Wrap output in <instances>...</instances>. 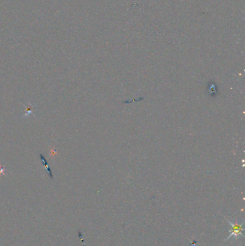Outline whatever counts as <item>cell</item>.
Wrapping results in <instances>:
<instances>
[{
	"mask_svg": "<svg viewBox=\"0 0 245 246\" xmlns=\"http://www.w3.org/2000/svg\"><path fill=\"white\" fill-rule=\"evenodd\" d=\"M228 222H229V223L231 225V226L232 227V228H231V234H230V235L227 238H226V240H227L228 239H229L231 237H234V238H235L236 239H237V238H239V236H243V234H242V231L244 230V229L242 228V225H243V223L242 224H239L238 223V222L236 221L235 223H231V222L229 221V220H228L226 219Z\"/></svg>",
	"mask_w": 245,
	"mask_h": 246,
	"instance_id": "6da1fadb",
	"label": "cell"
},
{
	"mask_svg": "<svg viewBox=\"0 0 245 246\" xmlns=\"http://www.w3.org/2000/svg\"><path fill=\"white\" fill-rule=\"evenodd\" d=\"M33 110H34V105H33L30 102H27V104L25 105V112L22 115V118H27L30 114H33Z\"/></svg>",
	"mask_w": 245,
	"mask_h": 246,
	"instance_id": "7a4b0ae2",
	"label": "cell"
},
{
	"mask_svg": "<svg viewBox=\"0 0 245 246\" xmlns=\"http://www.w3.org/2000/svg\"><path fill=\"white\" fill-rule=\"evenodd\" d=\"M39 155H40V160H41L43 162V164H44L45 167L46 171H48V173H49L50 177H51V179H53V173H52V171H51V168H50V167H49V166H48V162H47V160H46L45 158V157H44V155H42V153H40V154H39Z\"/></svg>",
	"mask_w": 245,
	"mask_h": 246,
	"instance_id": "3957f363",
	"label": "cell"
},
{
	"mask_svg": "<svg viewBox=\"0 0 245 246\" xmlns=\"http://www.w3.org/2000/svg\"><path fill=\"white\" fill-rule=\"evenodd\" d=\"M57 154V150L53 148H51V150H50V156H51V157H54L55 155H56Z\"/></svg>",
	"mask_w": 245,
	"mask_h": 246,
	"instance_id": "277c9868",
	"label": "cell"
},
{
	"mask_svg": "<svg viewBox=\"0 0 245 246\" xmlns=\"http://www.w3.org/2000/svg\"><path fill=\"white\" fill-rule=\"evenodd\" d=\"M5 175H6V171H5V167L2 165H0V176Z\"/></svg>",
	"mask_w": 245,
	"mask_h": 246,
	"instance_id": "5b68a950",
	"label": "cell"
}]
</instances>
